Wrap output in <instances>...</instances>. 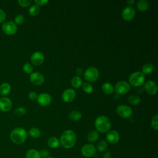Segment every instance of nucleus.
Segmentation results:
<instances>
[{"label":"nucleus","mask_w":158,"mask_h":158,"mask_svg":"<svg viewBox=\"0 0 158 158\" xmlns=\"http://www.w3.org/2000/svg\"><path fill=\"white\" fill-rule=\"evenodd\" d=\"M76 141L75 133L71 130H67L62 133L59 142L63 148L70 149L75 144Z\"/></svg>","instance_id":"obj_1"},{"label":"nucleus","mask_w":158,"mask_h":158,"mask_svg":"<svg viewBox=\"0 0 158 158\" xmlns=\"http://www.w3.org/2000/svg\"><path fill=\"white\" fill-rule=\"evenodd\" d=\"M27 133L26 130L22 127L14 128L10 133V138L12 142L15 144H22L27 139Z\"/></svg>","instance_id":"obj_2"},{"label":"nucleus","mask_w":158,"mask_h":158,"mask_svg":"<svg viewBox=\"0 0 158 158\" xmlns=\"http://www.w3.org/2000/svg\"><path fill=\"white\" fill-rule=\"evenodd\" d=\"M94 125L98 131L104 133L108 132L110 129L111 122L106 116L101 115L96 118Z\"/></svg>","instance_id":"obj_3"},{"label":"nucleus","mask_w":158,"mask_h":158,"mask_svg":"<svg viewBox=\"0 0 158 158\" xmlns=\"http://www.w3.org/2000/svg\"><path fill=\"white\" fill-rule=\"evenodd\" d=\"M129 84L135 87L141 86L145 81V76L141 72H135L130 74L128 78Z\"/></svg>","instance_id":"obj_4"},{"label":"nucleus","mask_w":158,"mask_h":158,"mask_svg":"<svg viewBox=\"0 0 158 158\" xmlns=\"http://www.w3.org/2000/svg\"><path fill=\"white\" fill-rule=\"evenodd\" d=\"M99 70L94 67H88L84 72V78L88 82L95 81L99 78Z\"/></svg>","instance_id":"obj_5"},{"label":"nucleus","mask_w":158,"mask_h":158,"mask_svg":"<svg viewBox=\"0 0 158 158\" xmlns=\"http://www.w3.org/2000/svg\"><path fill=\"white\" fill-rule=\"evenodd\" d=\"M1 30L6 35H13L17 31V26L12 21H6L2 24Z\"/></svg>","instance_id":"obj_6"},{"label":"nucleus","mask_w":158,"mask_h":158,"mask_svg":"<svg viewBox=\"0 0 158 158\" xmlns=\"http://www.w3.org/2000/svg\"><path fill=\"white\" fill-rule=\"evenodd\" d=\"M114 89L117 94H125L130 90V85L126 81L121 80L115 84Z\"/></svg>","instance_id":"obj_7"},{"label":"nucleus","mask_w":158,"mask_h":158,"mask_svg":"<svg viewBox=\"0 0 158 158\" xmlns=\"http://www.w3.org/2000/svg\"><path fill=\"white\" fill-rule=\"evenodd\" d=\"M117 114L123 118H128L132 115V109L128 106L121 104L116 107Z\"/></svg>","instance_id":"obj_8"},{"label":"nucleus","mask_w":158,"mask_h":158,"mask_svg":"<svg viewBox=\"0 0 158 158\" xmlns=\"http://www.w3.org/2000/svg\"><path fill=\"white\" fill-rule=\"evenodd\" d=\"M36 101L40 106L44 107L51 104L52 101V98L48 93H41L38 95Z\"/></svg>","instance_id":"obj_9"},{"label":"nucleus","mask_w":158,"mask_h":158,"mask_svg":"<svg viewBox=\"0 0 158 158\" xmlns=\"http://www.w3.org/2000/svg\"><path fill=\"white\" fill-rule=\"evenodd\" d=\"M29 79L32 84L36 86L42 85L44 81V76L40 72H32L30 75Z\"/></svg>","instance_id":"obj_10"},{"label":"nucleus","mask_w":158,"mask_h":158,"mask_svg":"<svg viewBox=\"0 0 158 158\" xmlns=\"http://www.w3.org/2000/svg\"><path fill=\"white\" fill-rule=\"evenodd\" d=\"M81 154L86 157H93L96 152L95 146L91 144H86L83 146L81 149Z\"/></svg>","instance_id":"obj_11"},{"label":"nucleus","mask_w":158,"mask_h":158,"mask_svg":"<svg viewBox=\"0 0 158 158\" xmlns=\"http://www.w3.org/2000/svg\"><path fill=\"white\" fill-rule=\"evenodd\" d=\"M30 60L32 64L34 65H40L43 63L44 60V54L40 51H36L31 54L30 57Z\"/></svg>","instance_id":"obj_12"},{"label":"nucleus","mask_w":158,"mask_h":158,"mask_svg":"<svg viewBox=\"0 0 158 158\" xmlns=\"http://www.w3.org/2000/svg\"><path fill=\"white\" fill-rule=\"evenodd\" d=\"M136 14L135 9L131 6L126 7L122 12V17L126 21H130L132 20Z\"/></svg>","instance_id":"obj_13"},{"label":"nucleus","mask_w":158,"mask_h":158,"mask_svg":"<svg viewBox=\"0 0 158 158\" xmlns=\"http://www.w3.org/2000/svg\"><path fill=\"white\" fill-rule=\"evenodd\" d=\"M12 107V102L10 98L3 96L0 98V110L2 112L9 111Z\"/></svg>","instance_id":"obj_14"},{"label":"nucleus","mask_w":158,"mask_h":158,"mask_svg":"<svg viewBox=\"0 0 158 158\" xmlns=\"http://www.w3.org/2000/svg\"><path fill=\"white\" fill-rule=\"evenodd\" d=\"M76 96V92L74 89L67 88L62 94V99L65 102H70L74 100Z\"/></svg>","instance_id":"obj_15"},{"label":"nucleus","mask_w":158,"mask_h":158,"mask_svg":"<svg viewBox=\"0 0 158 158\" xmlns=\"http://www.w3.org/2000/svg\"><path fill=\"white\" fill-rule=\"evenodd\" d=\"M144 89L150 95H154L157 92V84L152 80H148L144 85Z\"/></svg>","instance_id":"obj_16"},{"label":"nucleus","mask_w":158,"mask_h":158,"mask_svg":"<svg viewBox=\"0 0 158 158\" xmlns=\"http://www.w3.org/2000/svg\"><path fill=\"white\" fill-rule=\"evenodd\" d=\"M120 139V135L115 130H111L107 132L106 139L110 144H116Z\"/></svg>","instance_id":"obj_17"},{"label":"nucleus","mask_w":158,"mask_h":158,"mask_svg":"<svg viewBox=\"0 0 158 158\" xmlns=\"http://www.w3.org/2000/svg\"><path fill=\"white\" fill-rule=\"evenodd\" d=\"M11 91V86L7 82H4L0 85V94L3 96L8 95Z\"/></svg>","instance_id":"obj_18"},{"label":"nucleus","mask_w":158,"mask_h":158,"mask_svg":"<svg viewBox=\"0 0 158 158\" xmlns=\"http://www.w3.org/2000/svg\"><path fill=\"white\" fill-rule=\"evenodd\" d=\"M136 7L141 12H145L149 8V3L146 0H139L136 2Z\"/></svg>","instance_id":"obj_19"},{"label":"nucleus","mask_w":158,"mask_h":158,"mask_svg":"<svg viewBox=\"0 0 158 158\" xmlns=\"http://www.w3.org/2000/svg\"><path fill=\"white\" fill-rule=\"evenodd\" d=\"M102 90L106 94H112L114 92V86L110 83L106 82L102 85Z\"/></svg>","instance_id":"obj_20"},{"label":"nucleus","mask_w":158,"mask_h":158,"mask_svg":"<svg viewBox=\"0 0 158 158\" xmlns=\"http://www.w3.org/2000/svg\"><path fill=\"white\" fill-rule=\"evenodd\" d=\"M128 102L133 106H136L139 104L141 102V98L137 94H131L127 98Z\"/></svg>","instance_id":"obj_21"},{"label":"nucleus","mask_w":158,"mask_h":158,"mask_svg":"<svg viewBox=\"0 0 158 158\" xmlns=\"http://www.w3.org/2000/svg\"><path fill=\"white\" fill-rule=\"evenodd\" d=\"M25 157L26 158H41L40 152L35 149H28L26 152Z\"/></svg>","instance_id":"obj_22"},{"label":"nucleus","mask_w":158,"mask_h":158,"mask_svg":"<svg viewBox=\"0 0 158 158\" xmlns=\"http://www.w3.org/2000/svg\"><path fill=\"white\" fill-rule=\"evenodd\" d=\"M154 69V67L152 64L147 63L143 65L141 72L144 75H149L153 72Z\"/></svg>","instance_id":"obj_23"},{"label":"nucleus","mask_w":158,"mask_h":158,"mask_svg":"<svg viewBox=\"0 0 158 158\" xmlns=\"http://www.w3.org/2000/svg\"><path fill=\"white\" fill-rule=\"evenodd\" d=\"M83 81L78 76H74L71 79V85L75 88H78L82 85Z\"/></svg>","instance_id":"obj_24"},{"label":"nucleus","mask_w":158,"mask_h":158,"mask_svg":"<svg viewBox=\"0 0 158 158\" xmlns=\"http://www.w3.org/2000/svg\"><path fill=\"white\" fill-rule=\"evenodd\" d=\"M69 118L72 121H78L81 118V114L77 110L70 112L68 115Z\"/></svg>","instance_id":"obj_25"},{"label":"nucleus","mask_w":158,"mask_h":158,"mask_svg":"<svg viewBox=\"0 0 158 158\" xmlns=\"http://www.w3.org/2000/svg\"><path fill=\"white\" fill-rule=\"evenodd\" d=\"M28 135L33 138H38L41 135V131L40 129L36 127H32L28 130Z\"/></svg>","instance_id":"obj_26"},{"label":"nucleus","mask_w":158,"mask_h":158,"mask_svg":"<svg viewBox=\"0 0 158 158\" xmlns=\"http://www.w3.org/2000/svg\"><path fill=\"white\" fill-rule=\"evenodd\" d=\"M99 138V133L97 131L92 130L88 133L87 139L89 142H95Z\"/></svg>","instance_id":"obj_27"},{"label":"nucleus","mask_w":158,"mask_h":158,"mask_svg":"<svg viewBox=\"0 0 158 158\" xmlns=\"http://www.w3.org/2000/svg\"><path fill=\"white\" fill-rule=\"evenodd\" d=\"M60 142L59 139L54 136L51 137L48 140V144L51 148H56L59 146Z\"/></svg>","instance_id":"obj_28"},{"label":"nucleus","mask_w":158,"mask_h":158,"mask_svg":"<svg viewBox=\"0 0 158 158\" xmlns=\"http://www.w3.org/2000/svg\"><path fill=\"white\" fill-rule=\"evenodd\" d=\"M40 12V7L36 6V4H34V5H31L29 9H28V13L29 14L31 15V16H33V17H35V16H36L39 14Z\"/></svg>","instance_id":"obj_29"},{"label":"nucleus","mask_w":158,"mask_h":158,"mask_svg":"<svg viewBox=\"0 0 158 158\" xmlns=\"http://www.w3.org/2000/svg\"><path fill=\"white\" fill-rule=\"evenodd\" d=\"M82 88H83V90L88 94L91 93L93 91V87L92 85H91L89 82L83 83H82Z\"/></svg>","instance_id":"obj_30"},{"label":"nucleus","mask_w":158,"mask_h":158,"mask_svg":"<svg viewBox=\"0 0 158 158\" xmlns=\"http://www.w3.org/2000/svg\"><path fill=\"white\" fill-rule=\"evenodd\" d=\"M96 148H97V150L98 151L103 152V151H106V149L107 148V143L106 141H105L104 140H101L97 144Z\"/></svg>","instance_id":"obj_31"},{"label":"nucleus","mask_w":158,"mask_h":158,"mask_svg":"<svg viewBox=\"0 0 158 158\" xmlns=\"http://www.w3.org/2000/svg\"><path fill=\"white\" fill-rule=\"evenodd\" d=\"M26 112H27V109L25 107H24L23 106L18 107L14 110L15 115L17 116H19V117H21V116L25 115L26 114Z\"/></svg>","instance_id":"obj_32"},{"label":"nucleus","mask_w":158,"mask_h":158,"mask_svg":"<svg viewBox=\"0 0 158 158\" xmlns=\"http://www.w3.org/2000/svg\"><path fill=\"white\" fill-rule=\"evenodd\" d=\"M23 70L28 74H31L33 70V67L31 64L29 62L25 63L23 65Z\"/></svg>","instance_id":"obj_33"},{"label":"nucleus","mask_w":158,"mask_h":158,"mask_svg":"<svg viewBox=\"0 0 158 158\" xmlns=\"http://www.w3.org/2000/svg\"><path fill=\"white\" fill-rule=\"evenodd\" d=\"M25 22V17L22 14H17L14 18V23L16 25H22Z\"/></svg>","instance_id":"obj_34"},{"label":"nucleus","mask_w":158,"mask_h":158,"mask_svg":"<svg viewBox=\"0 0 158 158\" xmlns=\"http://www.w3.org/2000/svg\"><path fill=\"white\" fill-rule=\"evenodd\" d=\"M151 124L153 129H154L155 130H158V115H156L152 117Z\"/></svg>","instance_id":"obj_35"},{"label":"nucleus","mask_w":158,"mask_h":158,"mask_svg":"<svg viewBox=\"0 0 158 158\" xmlns=\"http://www.w3.org/2000/svg\"><path fill=\"white\" fill-rule=\"evenodd\" d=\"M19 5L22 7H27L31 4V0H19L17 1Z\"/></svg>","instance_id":"obj_36"},{"label":"nucleus","mask_w":158,"mask_h":158,"mask_svg":"<svg viewBox=\"0 0 158 158\" xmlns=\"http://www.w3.org/2000/svg\"><path fill=\"white\" fill-rule=\"evenodd\" d=\"M6 19V12L0 8V23H3Z\"/></svg>","instance_id":"obj_37"},{"label":"nucleus","mask_w":158,"mask_h":158,"mask_svg":"<svg viewBox=\"0 0 158 158\" xmlns=\"http://www.w3.org/2000/svg\"><path fill=\"white\" fill-rule=\"evenodd\" d=\"M34 2L36 6L40 7V6H43L46 5L48 2V0H35Z\"/></svg>","instance_id":"obj_38"},{"label":"nucleus","mask_w":158,"mask_h":158,"mask_svg":"<svg viewBox=\"0 0 158 158\" xmlns=\"http://www.w3.org/2000/svg\"><path fill=\"white\" fill-rule=\"evenodd\" d=\"M37 97H38V94L35 91H31L28 93V98L30 100H36L37 99Z\"/></svg>","instance_id":"obj_39"},{"label":"nucleus","mask_w":158,"mask_h":158,"mask_svg":"<svg viewBox=\"0 0 158 158\" xmlns=\"http://www.w3.org/2000/svg\"><path fill=\"white\" fill-rule=\"evenodd\" d=\"M41 157L43 158H47L49 156V152L47 150H42L41 152H40Z\"/></svg>","instance_id":"obj_40"},{"label":"nucleus","mask_w":158,"mask_h":158,"mask_svg":"<svg viewBox=\"0 0 158 158\" xmlns=\"http://www.w3.org/2000/svg\"><path fill=\"white\" fill-rule=\"evenodd\" d=\"M102 158H111V154L109 152H106L103 154Z\"/></svg>","instance_id":"obj_41"},{"label":"nucleus","mask_w":158,"mask_h":158,"mask_svg":"<svg viewBox=\"0 0 158 158\" xmlns=\"http://www.w3.org/2000/svg\"><path fill=\"white\" fill-rule=\"evenodd\" d=\"M75 72H76V73H77V75H82V73H83V70H82V69H81V68H78V69H77L76 70Z\"/></svg>","instance_id":"obj_42"},{"label":"nucleus","mask_w":158,"mask_h":158,"mask_svg":"<svg viewBox=\"0 0 158 158\" xmlns=\"http://www.w3.org/2000/svg\"><path fill=\"white\" fill-rule=\"evenodd\" d=\"M135 2V0H128V1H127V3L128 4H130V5L133 4Z\"/></svg>","instance_id":"obj_43"},{"label":"nucleus","mask_w":158,"mask_h":158,"mask_svg":"<svg viewBox=\"0 0 158 158\" xmlns=\"http://www.w3.org/2000/svg\"><path fill=\"white\" fill-rule=\"evenodd\" d=\"M143 90V88H139L136 89V92H138V93H142Z\"/></svg>","instance_id":"obj_44"},{"label":"nucleus","mask_w":158,"mask_h":158,"mask_svg":"<svg viewBox=\"0 0 158 158\" xmlns=\"http://www.w3.org/2000/svg\"><path fill=\"white\" fill-rule=\"evenodd\" d=\"M47 158H53V157H47Z\"/></svg>","instance_id":"obj_45"}]
</instances>
